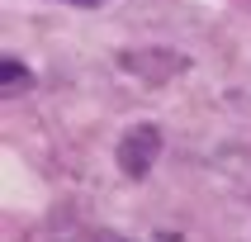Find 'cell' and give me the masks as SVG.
<instances>
[{
  "label": "cell",
  "instance_id": "1",
  "mask_svg": "<svg viewBox=\"0 0 251 242\" xmlns=\"http://www.w3.org/2000/svg\"><path fill=\"white\" fill-rule=\"evenodd\" d=\"M119 171H124L128 181H142L147 171L156 166V157H161V128L156 124H133L119 138Z\"/></svg>",
  "mask_w": 251,
  "mask_h": 242
},
{
  "label": "cell",
  "instance_id": "2",
  "mask_svg": "<svg viewBox=\"0 0 251 242\" xmlns=\"http://www.w3.org/2000/svg\"><path fill=\"white\" fill-rule=\"evenodd\" d=\"M24 90H33V71H28L14 53H5L0 57V95L14 100V95H24Z\"/></svg>",
  "mask_w": 251,
  "mask_h": 242
},
{
  "label": "cell",
  "instance_id": "3",
  "mask_svg": "<svg viewBox=\"0 0 251 242\" xmlns=\"http://www.w3.org/2000/svg\"><path fill=\"white\" fill-rule=\"evenodd\" d=\"M67 5H104V0H67Z\"/></svg>",
  "mask_w": 251,
  "mask_h": 242
},
{
  "label": "cell",
  "instance_id": "4",
  "mask_svg": "<svg viewBox=\"0 0 251 242\" xmlns=\"http://www.w3.org/2000/svg\"><path fill=\"white\" fill-rule=\"evenodd\" d=\"M109 242H114V238H109Z\"/></svg>",
  "mask_w": 251,
  "mask_h": 242
}]
</instances>
